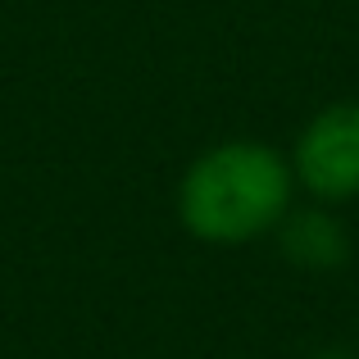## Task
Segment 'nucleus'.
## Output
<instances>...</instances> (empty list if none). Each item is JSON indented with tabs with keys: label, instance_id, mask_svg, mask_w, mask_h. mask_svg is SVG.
Listing matches in <instances>:
<instances>
[{
	"label": "nucleus",
	"instance_id": "1",
	"mask_svg": "<svg viewBox=\"0 0 359 359\" xmlns=\"http://www.w3.org/2000/svg\"><path fill=\"white\" fill-rule=\"evenodd\" d=\"M296 196L287 150L259 137H228L182 168L173 210L187 237L205 245H250L278 232Z\"/></svg>",
	"mask_w": 359,
	"mask_h": 359
},
{
	"label": "nucleus",
	"instance_id": "2",
	"mask_svg": "<svg viewBox=\"0 0 359 359\" xmlns=\"http://www.w3.org/2000/svg\"><path fill=\"white\" fill-rule=\"evenodd\" d=\"M296 191L314 205L359 201V100H327L300 123L296 141L287 150Z\"/></svg>",
	"mask_w": 359,
	"mask_h": 359
},
{
	"label": "nucleus",
	"instance_id": "3",
	"mask_svg": "<svg viewBox=\"0 0 359 359\" xmlns=\"http://www.w3.org/2000/svg\"><path fill=\"white\" fill-rule=\"evenodd\" d=\"M278 250L291 269H305V273H337L346 259H351L355 241L346 232L341 214L332 205H291V214L278 223Z\"/></svg>",
	"mask_w": 359,
	"mask_h": 359
},
{
	"label": "nucleus",
	"instance_id": "4",
	"mask_svg": "<svg viewBox=\"0 0 359 359\" xmlns=\"http://www.w3.org/2000/svg\"><path fill=\"white\" fill-rule=\"evenodd\" d=\"M318 359H355V355H341V351H327V355H318Z\"/></svg>",
	"mask_w": 359,
	"mask_h": 359
}]
</instances>
